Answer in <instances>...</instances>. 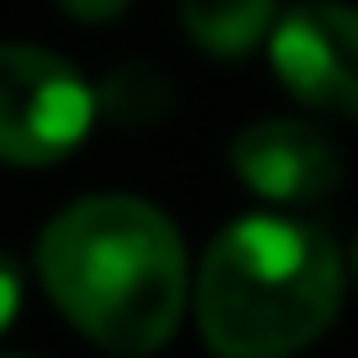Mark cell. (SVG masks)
Returning a JSON list of instances; mask_svg holds the SVG:
<instances>
[{"label": "cell", "mask_w": 358, "mask_h": 358, "mask_svg": "<svg viewBox=\"0 0 358 358\" xmlns=\"http://www.w3.org/2000/svg\"><path fill=\"white\" fill-rule=\"evenodd\" d=\"M37 274L90 343L122 358L164 348L190 295L174 222L137 195H85L58 211L37 237Z\"/></svg>", "instance_id": "cell-1"}, {"label": "cell", "mask_w": 358, "mask_h": 358, "mask_svg": "<svg viewBox=\"0 0 358 358\" xmlns=\"http://www.w3.org/2000/svg\"><path fill=\"white\" fill-rule=\"evenodd\" d=\"M343 306V253L311 222L243 216L201 258L195 322L222 358H285Z\"/></svg>", "instance_id": "cell-2"}, {"label": "cell", "mask_w": 358, "mask_h": 358, "mask_svg": "<svg viewBox=\"0 0 358 358\" xmlns=\"http://www.w3.org/2000/svg\"><path fill=\"white\" fill-rule=\"evenodd\" d=\"M95 90L69 58L32 43H0V164L48 169L85 143Z\"/></svg>", "instance_id": "cell-3"}, {"label": "cell", "mask_w": 358, "mask_h": 358, "mask_svg": "<svg viewBox=\"0 0 358 358\" xmlns=\"http://www.w3.org/2000/svg\"><path fill=\"white\" fill-rule=\"evenodd\" d=\"M268 64L280 85L311 111L358 116V11L311 0L295 6L274 37H268Z\"/></svg>", "instance_id": "cell-4"}, {"label": "cell", "mask_w": 358, "mask_h": 358, "mask_svg": "<svg viewBox=\"0 0 358 358\" xmlns=\"http://www.w3.org/2000/svg\"><path fill=\"white\" fill-rule=\"evenodd\" d=\"M232 169L258 201L274 206H311L327 201L343 179V158L316 127L268 116L232 137Z\"/></svg>", "instance_id": "cell-5"}, {"label": "cell", "mask_w": 358, "mask_h": 358, "mask_svg": "<svg viewBox=\"0 0 358 358\" xmlns=\"http://www.w3.org/2000/svg\"><path fill=\"white\" fill-rule=\"evenodd\" d=\"M179 22L206 53L216 58H243L264 37H274V0H179Z\"/></svg>", "instance_id": "cell-6"}, {"label": "cell", "mask_w": 358, "mask_h": 358, "mask_svg": "<svg viewBox=\"0 0 358 358\" xmlns=\"http://www.w3.org/2000/svg\"><path fill=\"white\" fill-rule=\"evenodd\" d=\"M22 316V268L0 253V332Z\"/></svg>", "instance_id": "cell-7"}, {"label": "cell", "mask_w": 358, "mask_h": 358, "mask_svg": "<svg viewBox=\"0 0 358 358\" xmlns=\"http://www.w3.org/2000/svg\"><path fill=\"white\" fill-rule=\"evenodd\" d=\"M74 22H111V16H122L132 0H58Z\"/></svg>", "instance_id": "cell-8"}, {"label": "cell", "mask_w": 358, "mask_h": 358, "mask_svg": "<svg viewBox=\"0 0 358 358\" xmlns=\"http://www.w3.org/2000/svg\"><path fill=\"white\" fill-rule=\"evenodd\" d=\"M353 274H358V243H353Z\"/></svg>", "instance_id": "cell-9"}]
</instances>
